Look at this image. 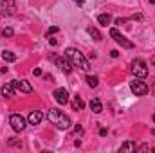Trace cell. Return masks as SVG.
<instances>
[{"mask_svg": "<svg viewBox=\"0 0 155 153\" xmlns=\"http://www.w3.org/2000/svg\"><path fill=\"white\" fill-rule=\"evenodd\" d=\"M76 4H79V5H83V0H74Z\"/></svg>", "mask_w": 155, "mask_h": 153, "instance_id": "obj_29", "label": "cell"}, {"mask_svg": "<svg viewBox=\"0 0 155 153\" xmlns=\"http://www.w3.org/2000/svg\"><path fill=\"white\" fill-rule=\"evenodd\" d=\"M41 119H43V114H41L40 110H33V112L29 114V117H27V122H29V124H40Z\"/></svg>", "mask_w": 155, "mask_h": 153, "instance_id": "obj_11", "label": "cell"}, {"mask_svg": "<svg viewBox=\"0 0 155 153\" xmlns=\"http://www.w3.org/2000/svg\"><path fill=\"white\" fill-rule=\"evenodd\" d=\"M9 124H11V128L15 130V132H24L25 130V126H27V121L22 117L20 114H13L11 117H9Z\"/></svg>", "mask_w": 155, "mask_h": 153, "instance_id": "obj_5", "label": "cell"}, {"mask_svg": "<svg viewBox=\"0 0 155 153\" xmlns=\"http://www.w3.org/2000/svg\"><path fill=\"white\" fill-rule=\"evenodd\" d=\"M124 22H126V18H117V20H116L117 25H121V24H124Z\"/></svg>", "mask_w": 155, "mask_h": 153, "instance_id": "obj_25", "label": "cell"}, {"mask_svg": "<svg viewBox=\"0 0 155 153\" xmlns=\"http://www.w3.org/2000/svg\"><path fill=\"white\" fill-rule=\"evenodd\" d=\"M97 22H99L101 25H108V24L112 22V16H110L108 13H103V15H99V16H97Z\"/></svg>", "mask_w": 155, "mask_h": 153, "instance_id": "obj_15", "label": "cell"}, {"mask_svg": "<svg viewBox=\"0 0 155 153\" xmlns=\"http://www.w3.org/2000/svg\"><path fill=\"white\" fill-rule=\"evenodd\" d=\"M110 56H112V58H117V56H119V52H117V50H112V52H110Z\"/></svg>", "mask_w": 155, "mask_h": 153, "instance_id": "obj_28", "label": "cell"}, {"mask_svg": "<svg viewBox=\"0 0 155 153\" xmlns=\"http://www.w3.org/2000/svg\"><path fill=\"white\" fill-rule=\"evenodd\" d=\"M135 150H137V146H135L134 141H126V142L121 146V151H124V153H132V151H135Z\"/></svg>", "mask_w": 155, "mask_h": 153, "instance_id": "obj_14", "label": "cell"}, {"mask_svg": "<svg viewBox=\"0 0 155 153\" xmlns=\"http://www.w3.org/2000/svg\"><path fill=\"white\" fill-rule=\"evenodd\" d=\"M87 85L90 86V88H96L97 85H99V79H97V76H87Z\"/></svg>", "mask_w": 155, "mask_h": 153, "instance_id": "obj_18", "label": "cell"}, {"mask_svg": "<svg viewBox=\"0 0 155 153\" xmlns=\"http://www.w3.org/2000/svg\"><path fill=\"white\" fill-rule=\"evenodd\" d=\"M130 72H132V76H134V77L144 79V77L148 76V65H146V61H144V60H141V58L134 60V61H132V65H130Z\"/></svg>", "mask_w": 155, "mask_h": 153, "instance_id": "obj_3", "label": "cell"}, {"mask_svg": "<svg viewBox=\"0 0 155 153\" xmlns=\"http://www.w3.org/2000/svg\"><path fill=\"white\" fill-rule=\"evenodd\" d=\"M13 34H15V31H13L11 27H5V29L2 31V36H4V38H11Z\"/></svg>", "mask_w": 155, "mask_h": 153, "instance_id": "obj_20", "label": "cell"}, {"mask_svg": "<svg viewBox=\"0 0 155 153\" xmlns=\"http://www.w3.org/2000/svg\"><path fill=\"white\" fill-rule=\"evenodd\" d=\"M110 36L116 40V43H119L121 47H124V49H134V41L126 40V36H123L117 29H110Z\"/></svg>", "mask_w": 155, "mask_h": 153, "instance_id": "obj_6", "label": "cell"}, {"mask_svg": "<svg viewBox=\"0 0 155 153\" xmlns=\"http://www.w3.org/2000/svg\"><path fill=\"white\" fill-rule=\"evenodd\" d=\"M16 2L15 0H2V13L4 15H15Z\"/></svg>", "mask_w": 155, "mask_h": 153, "instance_id": "obj_10", "label": "cell"}, {"mask_svg": "<svg viewBox=\"0 0 155 153\" xmlns=\"http://www.w3.org/2000/svg\"><path fill=\"white\" fill-rule=\"evenodd\" d=\"M11 83H13L15 90H20L22 94H31V92H33L31 83H29V81H25V79H13Z\"/></svg>", "mask_w": 155, "mask_h": 153, "instance_id": "obj_7", "label": "cell"}, {"mask_svg": "<svg viewBox=\"0 0 155 153\" xmlns=\"http://www.w3.org/2000/svg\"><path fill=\"white\" fill-rule=\"evenodd\" d=\"M130 20H143V16L141 15H134V16H130Z\"/></svg>", "mask_w": 155, "mask_h": 153, "instance_id": "obj_24", "label": "cell"}, {"mask_svg": "<svg viewBox=\"0 0 155 153\" xmlns=\"http://www.w3.org/2000/svg\"><path fill=\"white\" fill-rule=\"evenodd\" d=\"M83 106H85L83 99H81L79 96H74V99H72V108H74V110H83Z\"/></svg>", "mask_w": 155, "mask_h": 153, "instance_id": "obj_16", "label": "cell"}, {"mask_svg": "<svg viewBox=\"0 0 155 153\" xmlns=\"http://www.w3.org/2000/svg\"><path fill=\"white\" fill-rule=\"evenodd\" d=\"M65 54L69 56V60L72 61V65H74V67L81 69V70H85V72L90 69V65H88V60H87V58H85V56H83V54H81L78 49H74V47H69V49L65 50Z\"/></svg>", "mask_w": 155, "mask_h": 153, "instance_id": "obj_2", "label": "cell"}, {"mask_svg": "<svg viewBox=\"0 0 155 153\" xmlns=\"http://www.w3.org/2000/svg\"><path fill=\"white\" fill-rule=\"evenodd\" d=\"M33 74H35V76H41V70H40V69H35Z\"/></svg>", "mask_w": 155, "mask_h": 153, "instance_id": "obj_27", "label": "cell"}, {"mask_svg": "<svg viewBox=\"0 0 155 153\" xmlns=\"http://www.w3.org/2000/svg\"><path fill=\"white\" fill-rule=\"evenodd\" d=\"M52 96H54L56 103H60V105H67L69 103V92L65 88H56Z\"/></svg>", "mask_w": 155, "mask_h": 153, "instance_id": "obj_9", "label": "cell"}, {"mask_svg": "<svg viewBox=\"0 0 155 153\" xmlns=\"http://www.w3.org/2000/svg\"><path fill=\"white\" fill-rule=\"evenodd\" d=\"M56 65H58L65 74H71V72H72V67H74L67 54H65V56H61V58H56Z\"/></svg>", "mask_w": 155, "mask_h": 153, "instance_id": "obj_8", "label": "cell"}, {"mask_svg": "<svg viewBox=\"0 0 155 153\" xmlns=\"http://www.w3.org/2000/svg\"><path fill=\"white\" fill-rule=\"evenodd\" d=\"M2 60H4V61H16V54H13V52H9V50H4V52H2Z\"/></svg>", "mask_w": 155, "mask_h": 153, "instance_id": "obj_19", "label": "cell"}, {"mask_svg": "<svg viewBox=\"0 0 155 153\" xmlns=\"http://www.w3.org/2000/svg\"><path fill=\"white\" fill-rule=\"evenodd\" d=\"M90 108H92L94 114H101V112H103V105H101V101H99L97 97L90 99Z\"/></svg>", "mask_w": 155, "mask_h": 153, "instance_id": "obj_13", "label": "cell"}, {"mask_svg": "<svg viewBox=\"0 0 155 153\" xmlns=\"http://www.w3.org/2000/svg\"><path fill=\"white\" fill-rule=\"evenodd\" d=\"M87 31H88V34H90L92 38L96 40V41H99V40H103V36H101V33H99V31H97L96 27H88Z\"/></svg>", "mask_w": 155, "mask_h": 153, "instance_id": "obj_17", "label": "cell"}, {"mask_svg": "<svg viewBox=\"0 0 155 153\" xmlns=\"http://www.w3.org/2000/svg\"><path fill=\"white\" fill-rule=\"evenodd\" d=\"M58 31H60L58 27H51V29L47 31V36H49V34H54V33H58Z\"/></svg>", "mask_w": 155, "mask_h": 153, "instance_id": "obj_22", "label": "cell"}, {"mask_svg": "<svg viewBox=\"0 0 155 153\" xmlns=\"http://www.w3.org/2000/svg\"><path fill=\"white\" fill-rule=\"evenodd\" d=\"M150 4H155V0H150Z\"/></svg>", "mask_w": 155, "mask_h": 153, "instance_id": "obj_30", "label": "cell"}, {"mask_svg": "<svg viewBox=\"0 0 155 153\" xmlns=\"http://www.w3.org/2000/svg\"><path fill=\"white\" fill-rule=\"evenodd\" d=\"M130 88H132V92L135 94V96H146L148 94V85L143 81V79H139V77H135L134 81H130Z\"/></svg>", "mask_w": 155, "mask_h": 153, "instance_id": "obj_4", "label": "cell"}, {"mask_svg": "<svg viewBox=\"0 0 155 153\" xmlns=\"http://www.w3.org/2000/svg\"><path fill=\"white\" fill-rule=\"evenodd\" d=\"M107 133H108V130H107V128H101V130H99V135H101V137H105Z\"/></svg>", "mask_w": 155, "mask_h": 153, "instance_id": "obj_23", "label": "cell"}, {"mask_svg": "<svg viewBox=\"0 0 155 153\" xmlns=\"http://www.w3.org/2000/svg\"><path fill=\"white\" fill-rule=\"evenodd\" d=\"M49 43H51V45H58V41H56V38H49Z\"/></svg>", "mask_w": 155, "mask_h": 153, "instance_id": "obj_26", "label": "cell"}, {"mask_svg": "<svg viewBox=\"0 0 155 153\" xmlns=\"http://www.w3.org/2000/svg\"><path fill=\"white\" fill-rule=\"evenodd\" d=\"M148 150H150V144H141V146H137L135 151H148Z\"/></svg>", "mask_w": 155, "mask_h": 153, "instance_id": "obj_21", "label": "cell"}, {"mask_svg": "<svg viewBox=\"0 0 155 153\" xmlns=\"http://www.w3.org/2000/svg\"><path fill=\"white\" fill-rule=\"evenodd\" d=\"M47 119L58 128V130H69L71 128V117L67 114H63L61 110H49V114H47Z\"/></svg>", "mask_w": 155, "mask_h": 153, "instance_id": "obj_1", "label": "cell"}, {"mask_svg": "<svg viewBox=\"0 0 155 153\" xmlns=\"http://www.w3.org/2000/svg\"><path fill=\"white\" fill-rule=\"evenodd\" d=\"M2 96L7 97V99L15 96V86H13V83H5V85L2 86Z\"/></svg>", "mask_w": 155, "mask_h": 153, "instance_id": "obj_12", "label": "cell"}]
</instances>
